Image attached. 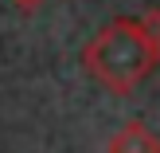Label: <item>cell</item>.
Instances as JSON below:
<instances>
[{"mask_svg": "<svg viewBox=\"0 0 160 153\" xmlns=\"http://www.w3.org/2000/svg\"><path fill=\"white\" fill-rule=\"evenodd\" d=\"M82 67L113 94H133L160 67V39L145 24V16L109 20L82 47Z\"/></svg>", "mask_w": 160, "mask_h": 153, "instance_id": "6da1fadb", "label": "cell"}, {"mask_svg": "<svg viewBox=\"0 0 160 153\" xmlns=\"http://www.w3.org/2000/svg\"><path fill=\"white\" fill-rule=\"evenodd\" d=\"M12 4H16V8H23V12H35V8H39V4H47V0H12Z\"/></svg>", "mask_w": 160, "mask_h": 153, "instance_id": "3957f363", "label": "cell"}, {"mask_svg": "<svg viewBox=\"0 0 160 153\" xmlns=\"http://www.w3.org/2000/svg\"><path fill=\"white\" fill-rule=\"evenodd\" d=\"M109 153H160V138L145 122H125L109 141Z\"/></svg>", "mask_w": 160, "mask_h": 153, "instance_id": "7a4b0ae2", "label": "cell"}]
</instances>
